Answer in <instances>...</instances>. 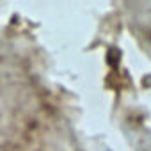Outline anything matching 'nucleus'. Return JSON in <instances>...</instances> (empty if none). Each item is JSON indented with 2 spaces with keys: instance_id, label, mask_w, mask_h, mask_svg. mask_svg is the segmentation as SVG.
Listing matches in <instances>:
<instances>
[]
</instances>
